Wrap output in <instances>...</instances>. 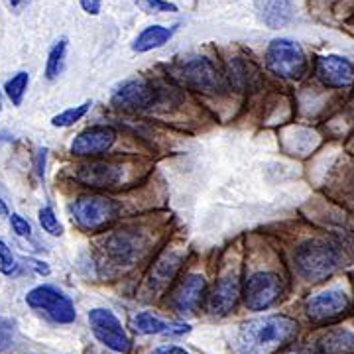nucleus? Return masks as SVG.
<instances>
[{
    "mask_svg": "<svg viewBox=\"0 0 354 354\" xmlns=\"http://www.w3.org/2000/svg\"><path fill=\"white\" fill-rule=\"evenodd\" d=\"M242 295L241 279L234 274H228L225 278H221L215 283V288L207 295V304H209V311L213 315H228L236 309L239 299Z\"/></svg>",
    "mask_w": 354,
    "mask_h": 354,
    "instance_id": "2eb2a0df",
    "label": "nucleus"
},
{
    "mask_svg": "<svg viewBox=\"0 0 354 354\" xmlns=\"http://www.w3.org/2000/svg\"><path fill=\"white\" fill-rule=\"evenodd\" d=\"M297 333V321L288 315L256 317L242 323L234 346L239 354H276L290 346Z\"/></svg>",
    "mask_w": 354,
    "mask_h": 354,
    "instance_id": "f257e3e1",
    "label": "nucleus"
},
{
    "mask_svg": "<svg viewBox=\"0 0 354 354\" xmlns=\"http://www.w3.org/2000/svg\"><path fill=\"white\" fill-rule=\"evenodd\" d=\"M319 354H354V333L344 327H333L317 339Z\"/></svg>",
    "mask_w": 354,
    "mask_h": 354,
    "instance_id": "f3484780",
    "label": "nucleus"
},
{
    "mask_svg": "<svg viewBox=\"0 0 354 354\" xmlns=\"http://www.w3.org/2000/svg\"><path fill=\"white\" fill-rule=\"evenodd\" d=\"M46 160H48V150L39 148L38 153H36V174L39 177H44V174H46Z\"/></svg>",
    "mask_w": 354,
    "mask_h": 354,
    "instance_id": "c756f323",
    "label": "nucleus"
},
{
    "mask_svg": "<svg viewBox=\"0 0 354 354\" xmlns=\"http://www.w3.org/2000/svg\"><path fill=\"white\" fill-rule=\"evenodd\" d=\"M122 167L114 162L104 160H91L87 164L77 165L73 171V179L79 185L88 189H113L122 181Z\"/></svg>",
    "mask_w": 354,
    "mask_h": 354,
    "instance_id": "9d476101",
    "label": "nucleus"
},
{
    "mask_svg": "<svg viewBox=\"0 0 354 354\" xmlns=\"http://www.w3.org/2000/svg\"><path fill=\"white\" fill-rule=\"evenodd\" d=\"M288 354H311V353H307V351H295V353H288Z\"/></svg>",
    "mask_w": 354,
    "mask_h": 354,
    "instance_id": "c9c22d12",
    "label": "nucleus"
},
{
    "mask_svg": "<svg viewBox=\"0 0 354 354\" xmlns=\"http://www.w3.org/2000/svg\"><path fill=\"white\" fill-rule=\"evenodd\" d=\"M351 309L348 295L341 290H327L317 293L305 305V315L313 325H329L339 321Z\"/></svg>",
    "mask_w": 354,
    "mask_h": 354,
    "instance_id": "1a4fd4ad",
    "label": "nucleus"
},
{
    "mask_svg": "<svg viewBox=\"0 0 354 354\" xmlns=\"http://www.w3.org/2000/svg\"><path fill=\"white\" fill-rule=\"evenodd\" d=\"M116 142V130L106 124H95L81 130L71 142V153L77 158H97L106 153Z\"/></svg>",
    "mask_w": 354,
    "mask_h": 354,
    "instance_id": "f8f14e48",
    "label": "nucleus"
},
{
    "mask_svg": "<svg viewBox=\"0 0 354 354\" xmlns=\"http://www.w3.org/2000/svg\"><path fill=\"white\" fill-rule=\"evenodd\" d=\"M207 281L201 274H187L171 295V307L179 315H193L207 299Z\"/></svg>",
    "mask_w": 354,
    "mask_h": 354,
    "instance_id": "ddd939ff",
    "label": "nucleus"
},
{
    "mask_svg": "<svg viewBox=\"0 0 354 354\" xmlns=\"http://www.w3.org/2000/svg\"><path fill=\"white\" fill-rule=\"evenodd\" d=\"M28 83H30V75H28L26 71H18L12 79L6 81L4 91H6V95H8V99H10V102H12L14 106H20L22 101H24Z\"/></svg>",
    "mask_w": 354,
    "mask_h": 354,
    "instance_id": "b1692460",
    "label": "nucleus"
},
{
    "mask_svg": "<svg viewBox=\"0 0 354 354\" xmlns=\"http://www.w3.org/2000/svg\"><path fill=\"white\" fill-rule=\"evenodd\" d=\"M91 106H93V102L85 101L83 104H79V106H71V109H67L64 113L55 114L53 118H51V127L55 128H67V127H73L75 122H79L85 114L91 111Z\"/></svg>",
    "mask_w": 354,
    "mask_h": 354,
    "instance_id": "5701e85b",
    "label": "nucleus"
},
{
    "mask_svg": "<svg viewBox=\"0 0 354 354\" xmlns=\"http://www.w3.org/2000/svg\"><path fill=\"white\" fill-rule=\"evenodd\" d=\"M65 55H67V39H59L51 46L48 53V62H46V77L53 81L62 75L65 67Z\"/></svg>",
    "mask_w": 354,
    "mask_h": 354,
    "instance_id": "4be33fe9",
    "label": "nucleus"
},
{
    "mask_svg": "<svg viewBox=\"0 0 354 354\" xmlns=\"http://www.w3.org/2000/svg\"><path fill=\"white\" fill-rule=\"evenodd\" d=\"M293 16V0H262V18L270 28H281Z\"/></svg>",
    "mask_w": 354,
    "mask_h": 354,
    "instance_id": "412c9836",
    "label": "nucleus"
},
{
    "mask_svg": "<svg viewBox=\"0 0 354 354\" xmlns=\"http://www.w3.org/2000/svg\"><path fill=\"white\" fill-rule=\"evenodd\" d=\"M148 354H189L185 348H181V346H176V344H167V346H158V348H153L152 353Z\"/></svg>",
    "mask_w": 354,
    "mask_h": 354,
    "instance_id": "2f4dec72",
    "label": "nucleus"
},
{
    "mask_svg": "<svg viewBox=\"0 0 354 354\" xmlns=\"http://www.w3.org/2000/svg\"><path fill=\"white\" fill-rule=\"evenodd\" d=\"M0 113H2V97H0Z\"/></svg>",
    "mask_w": 354,
    "mask_h": 354,
    "instance_id": "e433bc0d",
    "label": "nucleus"
},
{
    "mask_svg": "<svg viewBox=\"0 0 354 354\" xmlns=\"http://www.w3.org/2000/svg\"><path fill=\"white\" fill-rule=\"evenodd\" d=\"M79 2H81L83 10L91 16H97L101 12V0H79Z\"/></svg>",
    "mask_w": 354,
    "mask_h": 354,
    "instance_id": "7c9ffc66",
    "label": "nucleus"
},
{
    "mask_svg": "<svg viewBox=\"0 0 354 354\" xmlns=\"http://www.w3.org/2000/svg\"><path fill=\"white\" fill-rule=\"evenodd\" d=\"M71 216L83 232L97 234L109 230L118 221L120 205L104 195H85L73 203Z\"/></svg>",
    "mask_w": 354,
    "mask_h": 354,
    "instance_id": "f03ea898",
    "label": "nucleus"
},
{
    "mask_svg": "<svg viewBox=\"0 0 354 354\" xmlns=\"http://www.w3.org/2000/svg\"><path fill=\"white\" fill-rule=\"evenodd\" d=\"M179 73L189 87L205 95H223L228 88L225 75H221L215 64L207 57H191L183 62Z\"/></svg>",
    "mask_w": 354,
    "mask_h": 354,
    "instance_id": "0eeeda50",
    "label": "nucleus"
},
{
    "mask_svg": "<svg viewBox=\"0 0 354 354\" xmlns=\"http://www.w3.org/2000/svg\"><path fill=\"white\" fill-rule=\"evenodd\" d=\"M266 67L281 79H301L307 71V57L299 44L278 38L266 50Z\"/></svg>",
    "mask_w": 354,
    "mask_h": 354,
    "instance_id": "20e7f679",
    "label": "nucleus"
},
{
    "mask_svg": "<svg viewBox=\"0 0 354 354\" xmlns=\"http://www.w3.org/2000/svg\"><path fill=\"white\" fill-rule=\"evenodd\" d=\"M26 304L32 309L41 311L50 317L53 323L69 325L77 319V311L73 301L53 286H38L26 295Z\"/></svg>",
    "mask_w": 354,
    "mask_h": 354,
    "instance_id": "39448f33",
    "label": "nucleus"
},
{
    "mask_svg": "<svg viewBox=\"0 0 354 354\" xmlns=\"http://www.w3.org/2000/svg\"><path fill=\"white\" fill-rule=\"evenodd\" d=\"M28 264L32 266V268L38 272L39 276H50L51 270H50V266L46 264V262H39V260H32V258H30V260H28Z\"/></svg>",
    "mask_w": 354,
    "mask_h": 354,
    "instance_id": "473e14b6",
    "label": "nucleus"
},
{
    "mask_svg": "<svg viewBox=\"0 0 354 354\" xmlns=\"http://www.w3.org/2000/svg\"><path fill=\"white\" fill-rule=\"evenodd\" d=\"M0 216H8V207H6V203L2 199V195H0Z\"/></svg>",
    "mask_w": 354,
    "mask_h": 354,
    "instance_id": "f704fd0d",
    "label": "nucleus"
},
{
    "mask_svg": "<svg viewBox=\"0 0 354 354\" xmlns=\"http://www.w3.org/2000/svg\"><path fill=\"white\" fill-rule=\"evenodd\" d=\"M104 248H106L109 258H113L116 264H124V262H130L132 258H136L140 244L136 236H132L128 232H118L106 241Z\"/></svg>",
    "mask_w": 354,
    "mask_h": 354,
    "instance_id": "6ab92c4d",
    "label": "nucleus"
},
{
    "mask_svg": "<svg viewBox=\"0 0 354 354\" xmlns=\"http://www.w3.org/2000/svg\"><path fill=\"white\" fill-rule=\"evenodd\" d=\"M18 270H20V264H18V260L14 258L12 250L8 248L6 242L0 241V274H4V276H14V274H18Z\"/></svg>",
    "mask_w": 354,
    "mask_h": 354,
    "instance_id": "a878e982",
    "label": "nucleus"
},
{
    "mask_svg": "<svg viewBox=\"0 0 354 354\" xmlns=\"http://www.w3.org/2000/svg\"><path fill=\"white\" fill-rule=\"evenodd\" d=\"M87 319L93 335L97 337V341L101 342V344H104L106 348H111L113 353H130L132 341H130L128 333L122 327V323L118 321V317L114 315L111 309H104V307L91 309Z\"/></svg>",
    "mask_w": 354,
    "mask_h": 354,
    "instance_id": "423d86ee",
    "label": "nucleus"
},
{
    "mask_svg": "<svg viewBox=\"0 0 354 354\" xmlns=\"http://www.w3.org/2000/svg\"><path fill=\"white\" fill-rule=\"evenodd\" d=\"M242 297L250 311H264L281 297V279L274 272H256L246 279Z\"/></svg>",
    "mask_w": 354,
    "mask_h": 354,
    "instance_id": "6e6552de",
    "label": "nucleus"
},
{
    "mask_svg": "<svg viewBox=\"0 0 354 354\" xmlns=\"http://www.w3.org/2000/svg\"><path fill=\"white\" fill-rule=\"evenodd\" d=\"M317 77L330 88H346L354 83V65L341 55H323L317 59Z\"/></svg>",
    "mask_w": 354,
    "mask_h": 354,
    "instance_id": "4468645a",
    "label": "nucleus"
},
{
    "mask_svg": "<svg viewBox=\"0 0 354 354\" xmlns=\"http://www.w3.org/2000/svg\"><path fill=\"white\" fill-rule=\"evenodd\" d=\"M132 327L140 335H164V337H181L187 335L191 327L187 323H171V321H164L153 313L142 311L132 319Z\"/></svg>",
    "mask_w": 354,
    "mask_h": 354,
    "instance_id": "dca6fc26",
    "label": "nucleus"
},
{
    "mask_svg": "<svg viewBox=\"0 0 354 354\" xmlns=\"http://www.w3.org/2000/svg\"><path fill=\"white\" fill-rule=\"evenodd\" d=\"M39 227L44 228V232H48L50 236H62L64 234V225L59 223V218L55 216L51 207H41L38 211Z\"/></svg>",
    "mask_w": 354,
    "mask_h": 354,
    "instance_id": "393cba45",
    "label": "nucleus"
},
{
    "mask_svg": "<svg viewBox=\"0 0 354 354\" xmlns=\"http://www.w3.org/2000/svg\"><path fill=\"white\" fill-rule=\"evenodd\" d=\"M228 81L239 93L254 91L260 87V75L254 69L252 64H246L241 57H234L228 65Z\"/></svg>",
    "mask_w": 354,
    "mask_h": 354,
    "instance_id": "a211bd4d",
    "label": "nucleus"
},
{
    "mask_svg": "<svg viewBox=\"0 0 354 354\" xmlns=\"http://www.w3.org/2000/svg\"><path fill=\"white\" fill-rule=\"evenodd\" d=\"M8 2H10V6H12V8H22V6H26L30 0H8Z\"/></svg>",
    "mask_w": 354,
    "mask_h": 354,
    "instance_id": "72a5a7b5",
    "label": "nucleus"
},
{
    "mask_svg": "<svg viewBox=\"0 0 354 354\" xmlns=\"http://www.w3.org/2000/svg\"><path fill=\"white\" fill-rule=\"evenodd\" d=\"M176 34V26L174 28H165V26H148L144 28L138 34V38L134 39L132 50L138 53H146V51L158 50L164 44H167L169 39L174 38Z\"/></svg>",
    "mask_w": 354,
    "mask_h": 354,
    "instance_id": "aec40b11",
    "label": "nucleus"
},
{
    "mask_svg": "<svg viewBox=\"0 0 354 354\" xmlns=\"http://www.w3.org/2000/svg\"><path fill=\"white\" fill-rule=\"evenodd\" d=\"M8 221H10V227H12L16 236H20V239H30L32 236V225L28 223V218L18 215V213H12V215H8Z\"/></svg>",
    "mask_w": 354,
    "mask_h": 354,
    "instance_id": "cd10ccee",
    "label": "nucleus"
},
{
    "mask_svg": "<svg viewBox=\"0 0 354 354\" xmlns=\"http://www.w3.org/2000/svg\"><path fill=\"white\" fill-rule=\"evenodd\" d=\"M341 256L335 246L325 241H307L295 250L297 274L309 281H321L329 278L339 268Z\"/></svg>",
    "mask_w": 354,
    "mask_h": 354,
    "instance_id": "7ed1b4c3",
    "label": "nucleus"
},
{
    "mask_svg": "<svg viewBox=\"0 0 354 354\" xmlns=\"http://www.w3.org/2000/svg\"><path fill=\"white\" fill-rule=\"evenodd\" d=\"M142 12L146 14H158V12H177L176 4L167 2V0H136Z\"/></svg>",
    "mask_w": 354,
    "mask_h": 354,
    "instance_id": "bb28decb",
    "label": "nucleus"
},
{
    "mask_svg": "<svg viewBox=\"0 0 354 354\" xmlns=\"http://www.w3.org/2000/svg\"><path fill=\"white\" fill-rule=\"evenodd\" d=\"M158 91L146 79H130L114 91L113 104L124 113H140L153 106Z\"/></svg>",
    "mask_w": 354,
    "mask_h": 354,
    "instance_id": "9b49d317",
    "label": "nucleus"
},
{
    "mask_svg": "<svg viewBox=\"0 0 354 354\" xmlns=\"http://www.w3.org/2000/svg\"><path fill=\"white\" fill-rule=\"evenodd\" d=\"M12 344V325L8 321H0V353Z\"/></svg>",
    "mask_w": 354,
    "mask_h": 354,
    "instance_id": "c85d7f7f",
    "label": "nucleus"
}]
</instances>
